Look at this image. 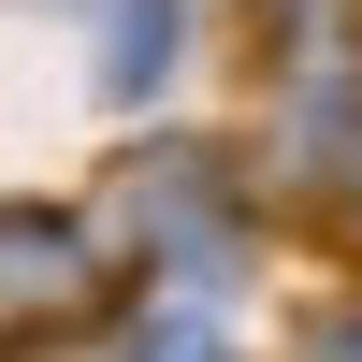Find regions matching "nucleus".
<instances>
[{
	"label": "nucleus",
	"mask_w": 362,
	"mask_h": 362,
	"mask_svg": "<svg viewBox=\"0 0 362 362\" xmlns=\"http://www.w3.org/2000/svg\"><path fill=\"white\" fill-rule=\"evenodd\" d=\"M160 73H174V0H116V15H102V87L145 102Z\"/></svg>",
	"instance_id": "f03ea898"
},
{
	"label": "nucleus",
	"mask_w": 362,
	"mask_h": 362,
	"mask_svg": "<svg viewBox=\"0 0 362 362\" xmlns=\"http://www.w3.org/2000/svg\"><path fill=\"white\" fill-rule=\"evenodd\" d=\"M305 362H362V305H348V319H319V334H305Z\"/></svg>",
	"instance_id": "7ed1b4c3"
},
{
	"label": "nucleus",
	"mask_w": 362,
	"mask_h": 362,
	"mask_svg": "<svg viewBox=\"0 0 362 362\" xmlns=\"http://www.w3.org/2000/svg\"><path fill=\"white\" fill-rule=\"evenodd\" d=\"M87 305H102V247H87V218H58V203H0V348L73 334Z\"/></svg>",
	"instance_id": "f257e3e1"
}]
</instances>
